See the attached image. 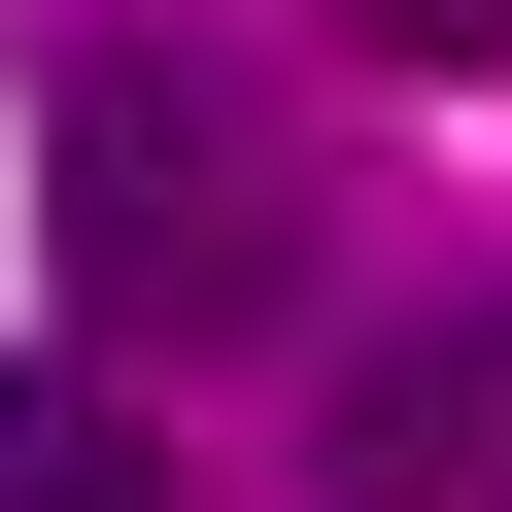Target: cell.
<instances>
[{
	"mask_svg": "<svg viewBox=\"0 0 512 512\" xmlns=\"http://www.w3.org/2000/svg\"><path fill=\"white\" fill-rule=\"evenodd\" d=\"M35 274H69V342H274L342 239H308V137L239 103V69L69 35L35 69Z\"/></svg>",
	"mask_w": 512,
	"mask_h": 512,
	"instance_id": "6da1fadb",
	"label": "cell"
},
{
	"mask_svg": "<svg viewBox=\"0 0 512 512\" xmlns=\"http://www.w3.org/2000/svg\"><path fill=\"white\" fill-rule=\"evenodd\" d=\"M0 512H171V444H137L103 376H0Z\"/></svg>",
	"mask_w": 512,
	"mask_h": 512,
	"instance_id": "3957f363",
	"label": "cell"
},
{
	"mask_svg": "<svg viewBox=\"0 0 512 512\" xmlns=\"http://www.w3.org/2000/svg\"><path fill=\"white\" fill-rule=\"evenodd\" d=\"M342 35H376V69H512V0H342Z\"/></svg>",
	"mask_w": 512,
	"mask_h": 512,
	"instance_id": "277c9868",
	"label": "cell"
},
{
	"mask_svg": "<svg viewBox=\"0 0 512 512\" xmlns=\"http://www.w3.org/2000/svg\"><path fill=\"white\" fill-rule=\"evenodd\" d=\"M308 478H342V512H512V274H478V308H410V342H342Z\"/></svg>",
	"mask_w": 512,
	"mask_h": 512,
	"instance_id": "7a4b0ae2",
	"label": "cell"
}]
</instances>
